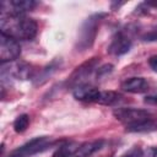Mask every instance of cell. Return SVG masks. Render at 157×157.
<instances>
[{
    "label": "cell",
    "mask_w": 157,
    "mask_h": 157,
    "mask_svg": "<svg viewBox=\"0 0 157 157\" xmlns=\"http://www.w3.org/2000/svg\"><path fill=\"white\" fill-rule=\"evenodd\" d=\"M0 28L2 34L16 40H32L38 32L37 22L25 15H1Z\"/></svg>",
    "instance_id": "6da1fadb"
},
{
    "label": "cell",
    "mask_w": 157,
    "mask_h": 157,
    "mask_svg": "<svg viewBox=\"0 0 157 157\" xmlns=\"http://www.w3.org/2000/svg\"><path fill=\"white\" fill-rule=\"evenodd\" d=\"M105 16H107L105 12H96L88 16L83 21V23L78 29L77 39L75 43V48L77 52H85L93 45L98 33L99 25Z\"/></svg>",
    "instance_id": "7a4b0ae2"
},
{
    "label": "cell",
    "mask_w": 157,
    "mask_h": 157,
    "mask_svg": "<svg viewBox=\"0 0 157 157\" xmlns=\"http://www.w3.org/2000/svg\"><path fill=\"white\" fill-rule=\"evenodd\" d=\"M98 64H99V58L93 56L83 61L81 65L76 66L75 70L71 72V75L66 80V83H65L66 87L75 90L80 86L88 85V80L94 74V71L98 69Z\"/></svg>",
    "instance_id": "3957f363"
},
{
    "label": "cell",
    "mask_w": 157,
    "mask_h": 157,
    "mask_svg": "<svg viewBox=\"0 0 157 157\" xmlns=\"http://www.w3.org/2000/svg\"><path fill=\"white\" fill-rule=\"evenodd\" d=\"M53 144L54 141L49 136H37L13 150L7 157H31L48 150Z\"/></svg>",
    "instance_id": "277c9868"
},
{
    "label": "cell",
    "mask_w": 157,
    "mask_h": 157,
    "mask_svg": "<svg viewBox=\"0 0 157 157\" xmlns=\"http://www.w3.org/2000/svg\"><path fill=\"white\" fill-rule=\"evenodd\" d=\"M113 115L117 120L125 124V126L139 124V123L145 121L146 119H150L152 117L148 110L142 109V108H132V107L115 108L113 110Z\"/></svg>",
    "instance_id": "5b68a950"
},
{
    "label": "cell",
    "mask_w": 157,
    "mask_h": 157,
    "mask_svg": "<svg viewBox=\"0 0 157 157\" xmlns=\"http://www.w3.org/2000/svg\"><path fill=\"white\" fill-rule=\"evenodd\" d=\"M36 70L31 64H27L25 61H13L7 63V67L5 64H1V77L11 76L13 78L18 80H28L34 78Z\"/></svg>",
    "instance_id": "8992f818"
},
{
    "label": "cell",
    "mask_w": 157,
    "mask_h": 157,
    "mask_svg": "<svg viewBox=\"0 0 157 157\" xmlns=\"http://www.w3.org/2000/svg\"><path fill=\"white\" fill-rule=\"evenodd\" d=\"M21 54V47L18 42L6 34L1 33L0 37V60L1 64L11 63L16 60Z\"/></svg>",
    "instance_id": "52a82bcc"
},
{
    "label": "cell",
    "mask_w": 157,
    "mask_h": 157,
    "mask_svg": "<svg viewBox=\"0 0 157 157\" xmlns=\"http://www.w3.org/2000/svg\"><path fill=\"white\" fill-rule=\"evenodd\" d=\"M37 2L33 0H11L1 2V15H25L33 10Z\"/></svg>",
    "instance_id": "ba28073f"
},
{
    "label": "cell",
    "mask_w": 157,
    "mask_h": 157,
    "mask_svg": "<svg viewBox=\"0 0 157 157\" xmlns=\"http://www.w3.org/2000/svg\"><path fill=\"white\" fill-rule=\"evenodd\" d=\"M131 44H132V42H131L130 37L125 32L120 31L113 37V39L108 47V52H109V54H112L114 56H120V55L126 54L130 50Z\"/></svg>",
    "instance_id": "9c48e42d"
},
{
    "label": "cell",
    "mask_w": 157,
    "mask_h": 157,
    "mask_svg": "<svg viewBox=\"0 0 157 157\" xmlns=\"http://www.w3.org/2000/svg\"><path fill=\"white\" fill-rule=\"evenodd\" d=\"M72 96L76 101L85 103H98L101 91L91 85H83L75 90H72Z\"/></svg>",
    "instance_id": "30bf717a"
},
{
    "label": "cell",
    "mask_w": 157,
    "mask_h": 157,
    "mask_svg": "<svg viewBox=\"0 0 157 157\" xmlns=\"http://www.w3.org/2000/svg\"><path fill=\"white\" fill-rule=\"evenodd\" d=\"M121 90L128 93H145L150 88V83L144 77H129L121 82Z\"/></svg>",
    "instance_id": "8fae6325"
},
{
    "label": "cell",
    "mask_w": 157,
    "mask_h": 157,
    "mask_svg": "<svg viewBox=\"0 0 157 157\" xmlns=\"http://www.w3.org/2000/svg\"><path fill=\"white\" fill-rule=\"evenodd\" d=\"M104 145V140H93V141H87L83 144H80L77 151L75 152L74 157H91L94 155L97 151H99Z\"/></svg>",
    "instance_id": "7c38bea8"
},
{
    "label": "cell",
    "mask_w": 157,
    "mask_h": 157,
    "mask_svg": "<svg viewBox=\"0 0 157 157\" xmlns=\"http://www.w3.org/2000/svg\"><path fill=\"white\" fill-rule=\"evenodd\" d=\"M128 132H151V131H157V119L150 118L146 119L145 121H141L139 124L129 125L126 126Z\"/></svg>",
    "instance_id": "4fadbf2b"
},
{
    "label": "cell",
    "mask_w": 157,
    "mask_h": 157,
    "mask_svg": "<svg viewBox=\"0 0 157 157\" xmlns=\"http://www.w3.org/2000/svg\"><path fill=\"white\" fill-rule=\"evenodd\" d=\"M60 64H61V60H60V59H54L49 65H47V66L34 77V78H36V85H42V83H44V82L59 69Z\"/></svg>",
    "instance_id": "5bb4252c"
},
{
    "label": "cell",
    "mask_w": 157,
    "mask_h": 157,
    "mask_svg": "<svg viewBox=\"0 0 157 157\" xmlns=\"http://www.w3.org/2000/svg\"><path fill=\"white\" fill-rule=\"evenodd\" d=\"M121 96L114 91H101V96L98 99V104L103 105H113L120 101Z\"/></svg>",
    "instance_id": "9a60e30c"
},
{
    "label": "cell",
    "mask_w": 157,
    "mask_h": 157,
    "mask_svg": "<svg viewBox=\"0 0 157 157\" xmlns=\"http://www.w3.org/2000/svg\"><path fill=\"white\" fill-rule=\"evenodd\" d=\"M29 125V115L28 114H20L13 121V130L16 132H23Z\"/></svg>",
    "instance_id": "2e32d148"
},
{
    "label": "cell",
    "mask_w": 157,
    "mask_h": 157,
    "mask_svg": "<svg viewBox=\"0 0 157 157\" xmlns=\"http://www.w3.org/2000/svg\"><path fill=\"white\" fill-rule=\"evenodd\" d=\"M113 71V65L112 64H104L102 66H98V69L96 70V80L99 81V80H103L107 76H109Z\"/></svg>",
    "instance_id": "e0dca14e"
},
{
    "label": "cell",
    "mask_w": 157,
    "mask_h": 157,
    "mask_svg": "<svg viewBox=\"0 0 157 157\" xmlns=\"http://www.w3.org/2000/svg\"><path fill=\"white\" fill-rule=\"evenodd\" d=\"M120 157H144V151H142V148L134 146L130 150H128L125 153H123Z\"/></svg>",
    "instance_id": "ac0fdd59"
},
{
    "label": "cell",
    "mask_w": 157,
    "mask_h": 157,
    "mask_svg": "<svg viewBox=\"0 0 157 157\" xmlns=\"http://www.w3.org/2000/svg\"><path fill=\"white\" fill-rule=\"evenodd\" d=\"M144 102L146 104H150V105H157V94H152V96H146Z\"/></svg>",
    "instance_id": "d6986e66"
},
{
    "label": "cell",
    "mask_w": 157,
    "mask_h": 157,
    "mask_svg": "<svg viewBox=\"0 0 157 157\" xmlns=\"http://www.w3.org/2000/svg\"><path fill=\"white\" fill-rule=\"evenodd\" d=\"M148 65H150V67H151L153 71L157 72V55H153V56H151V58L148 59Z\"/></svg>",
    "instance_id": "ffe728a7"
},
{
    "label": "cell",
    "mask_w": 157,
    "mask_h": 157,
    "mask_svg": "<svg viewBox=\"0 0 157 157\" xmlns=\"http://www.w3.org/2000/svg\"><path fill=\"white\" fill-rule=\"evenodd\" d=\"M144 157H157V147H150L146 153H144Z\"/></svg>",
    "instance_id": "44dd1931"
}]
</instances>
